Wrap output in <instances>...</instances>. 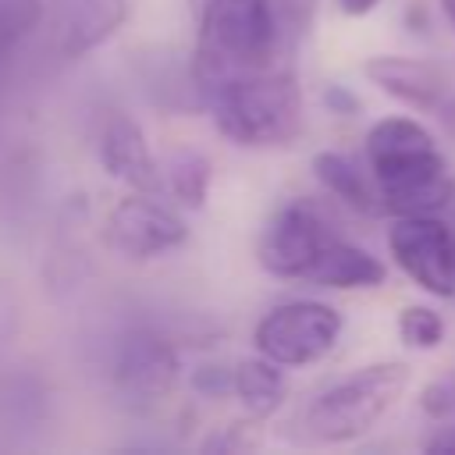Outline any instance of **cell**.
Masks as SVG:
<instances>
[{"label": "cell", "mask_w": 455, "mask_h": 455, "mask_svg": "<svg viewBox=\"0 0 455 455\" xmlns=\"http://www.w3.org/2000/svg\"><path fill=\"white\" fill-rule=\"evenodd\" d=\"M366 160L391 217L444 213L455 199V178L434 132L409 114H387L370 124Z\"/></svg>", "instance_id": "obj_1"}, {"label": "cell", "mask_w": 455, "mask_h": 455, "mask_svg": "<svg viewBox=\"0 0 455 455\" xmlns=\"http://www.w3.org/2000/svg\"><path fill=\"white\" fill-rule=\"evenodd\" d=\"M213 128L242 149L288 146L302 132V89L288 68H249L196 78Z\"/></svg>", "instance_id": "obj_2"}, {"label": "cell", "mask_w": 455, "mask_h": 455, "mask_svg": "<svg viewBox=\"0 0 455 455\" xmlns=\"http://www.w3.org/2000/svg\"><path fill=\"white\" fill-rule=\"evenodd\" d=\"M409 363L402 359H380L366 363L320 391H313L295 416L288 419V441L306 448H327V444H348L370 434L405 395L409 387Z\"/></svg>", "instance_id": "obj_3"}, {"label": "cell", "mask_w": 455, "mask_h": 455, "mask_svg": "<svg viewBox=\"0 0 455 455\" xmlns=\"http://www.w3.org/2000/svg\"><path fill=\"white\" fill-rule=\"evenodd\" d=\"M196 4V78L274 64L277 7L274 0H192Z\"/></svg>", "instance_id": "obj_4"}, {"label": "cell", "mask_w": 455, "mask_h": 455, "mask_svg": "<svg viewBox=\"0 0 455 455\" xmlns=\"http://www.w3.org/2000/svg\"><path fill=\"white\" fill-rule=\"evenodd\" d=\"M341 313L320 299H291L267 309L252 331V345L259 355L274 359L284 370L320 363L341 338Z\"/></svg>", "instance_id": "obj_5"}, {"label": "cell", "mask_w": 455, "mask_h": 455, "mask_svg": "<svg viewBox=\"0 0 455 455\" xmlns=\"http://www.w3.org/2000/svg\"><path fill=\"white\" fill-rule=\"evenodd\" d=\"M387 252L416 288L434 299H455V220L444 213L395 217Z\"/></svg>", "instance_id": "obj_6"}, {"label": "cell", "mask_w": 455, "mask_h": 455, "mask_svg": "<svg viewBox=\"0 0 455 455\" xmlns=\"http://www.w3.org/2000/svg\"><path fill=\"white\" fill-rule=\"evenodd\" d=\"M338 238L331 220L309 199H288L263 228L256 259L267 274L281 281H309L313 267Z\"/></svg>", "instance_id": "obj_7"}, {"label": "cell", "mask_w": 455, "mask_h": 455, "mask_svg": "<svg viewBox=\"0 0 455 455\" xmlns=\"http://www.w3.org/2000/svg\"><path fill=\"white\" fill-rule=\"evenodd\" d=\"M103 238L124 259H156L185 245L188 224L156 192H132L110 206Z\"/></svg>", "instance_id": "obj_8"}, {"label": "cell", "mask_w": 455, "mask_h": 455, "mask_svg": "<svg viewBox=\"0 0 455 455\" xmlns=\"http://www.w3.org/2000/svg\"><path fill=\"white\" fill-rule=\"evenodd\" d=\"M363 75L370 85H377L384 96L398 100L402 107L416 114H437V117H455V89L448 75L423 60V57H398V53H377L363 64Z\"/></svg>", "instance_id": "obj_9"}, {"label": "cell", "mask_w": 455, "mask_h": 455, "mask_svg": "<svg viewBox=\"0 0 455 455\" xmlns=\"http://www.w3.org/2000/svg\"><path fill=\"white\" fill-rule=\"evenodd\" d=\"M178 377V352L149 331H128L114 345V387L132 402H160Z\"/></svg>", "instance_id": "obj_10"}, {"label": "cell", "mask_w": 455, "mask_h": 455, "mask_svg": "<svg viewBox=\"0 0 455 455\" xmlns=\"http://www.w3.org/2000/svg\"><path fill=\"white\" fill-rule=\"evenodd\" d=\"M96 153H100L103 171L114 181L128 185L132 192H156V196L167 192V185H164V164L149 149L146 132L128 114H110L103 121Z\"/></svg>", "instance_id": "obj_11"}, {"label": "cell", "mask_w": 455, "mask_h": 455, "mask_svg": "<svg viewBox=\"0 0 455 455\" xmlns=\"http://www.w3.org/2000/svg\"><path fill=\"white\" fill-rule=\"evenodd\" d=\"M128 0H68L57 21L53 46L64 60H82L107 46L128 21Z\"/></svg>", "instance_id": "obj_12"}, {"label": "cell", "mask_w": 455, "mask_h": 455, "mask_svg": "<svg viewBox=\"0 0 455 455\" xmlns=\"http://www.w3.org/2000/svg\"><path fill=\"white\" fill-rule=\"evenodd\" d=\"M384 277H387V267L370 249L338 235L320 256V263L313 267L309 284L334 288V291H366V288H380Z\"/></svg>", "instance_id": "obj_13"}, {"label": "cell", "mask_w": 455, "mask_h": 455, "mask_svg": "<svg viewBox=\"0 0 455 455\" xmlns=\"http://www.w3.org/2000/svg\"><path fill=\"white\" fill-rule=\"evenodd\" d=\"M313 174L316 181L338 199L345 203L348 210L363 213V217H377L384 213V203H380V192H377V181L373 174H366L352 156L338 153V149H320L313 156Z\"/></svg>", "instance_id": "obj_14"}, {"label": "cell", "mask_w": 455, "mask_h": 455, "mask_svg": "<svg viewBox=\"0 0 455 455\" xmlns=\"http://www.w3.org/2000/svg\"><path fill=\"white\" fill-rule=\"evenodd\" d=\"M231 391L238 395V402L249 409V416L267 419L284 405L288 395V380H284V366H277L267 355H252L242 359L231 370Z\"/></svg>", "instance_id": "obj_15"}, {"label": "cell", "mask_w": 455, "mask_h": 455, "mask_svg": "<svg viewBox=\"0 0 455 455\" xmlns=\"http://www.w3.org/2000/svg\"><path fill=\"white\" fill-rule=\"evenodd\" d=\"M164 185L167 196H174L178 206L185 210H203L210 185H213V164L199 149H174L171 160L164 164Z\"/></svg>", "instance_id": "obj_16"}, {"label": "cell", "mask_w": 455, "mask_h": 455, "mask_svg": "<svg viewBox=\"0 0 455 455\" xmlns=\"http://www.w3.org/2000/svg\"><path fill=\"white\" fill-rule=\"evenodd\" d=\"M43 0H0V64L43 25Z\"/></svg>", "instance_id": "obj_17"}, {"label": "cell", "mask_w": 455, "mask_h": 455, "mask_svg": "<svg viewBox=\"0 0 455 455\" xmlns=\"http://www.w3.org/2000/svg\"><path fill=\"white\" fill-rule=\"evenodd\" d=\"M398 338L405 348H416V352H430L444 341V316L434 309V306H423V302H412V306H402L398 309Z\"/></svg>", "instance_id": "obj_18"}, {"label": "cell", "mask_w": 455, "mask_h": 455, "mask_svg": "<svg viewBox=\"0 0 455 455\" xmlns=\"http://www.w3.org/2000/svg\"><path fill=\"white\" fill-rule=\"evenodd\" d=\"M419 412L434 423L455 419V370H444L419 387Z\"/></svg>", "instance_id": "obj_19"}, {"label": "cell", "mask_w": 455, "mask_h": 455, "mask_svg": "<svg viewBox=\"0 0 455 455\" xmlns=\"http://www.w3.org/2000/svg\"><path fill=\"white\" fill-rule=\"evenodd\" d=\"M323 103H327V110L338 114V117H355V114H359V100H355V92H348V89L338 85V82H331V85L323 89Z\"/></svg>", "instance_id": "obj_20"}, {"label": "cell", "mask_w": 455, "mask_h": 455, "mask_svg": "<svg viewBox=\"0 0 455 455\" xmlns=\"http://www.w3.org/2000/svg\"><path fill=\"white\" fill-rule=\"evenodd\" d=\"M423 451H430V455H455V419L437 423V427L423 437Z\"/></svg>", "instance_id": "obj_21"}, {"label": "cell", "mask_w": 455, "mask_h": 455, "mask_svg": "<svg viewBox=\"0 0 455 455\" xmlns=\"http://www.w3.org/2000/svg\"><path fill=\"white\" fill-rule=\"evenodd\" d=\"M380 7V0H338V11L348 14V18H366Z\"/></svg>", "instance_id": "obj_22"}, {"label": "cell", "mask_w": 455, "mask_h": 455, "mask_svg": "<svg viewBox=\"0 0 455 455\" xmlns=\"http://www.w3.org/2000/svg\"><path fill=\"white\" fill-rule=\"evenodd\" d=\"M441 7H444L448 21H451V28H455V0H441Z\"/></svg>", "instance_id": "obj_23"}]
</instances>
